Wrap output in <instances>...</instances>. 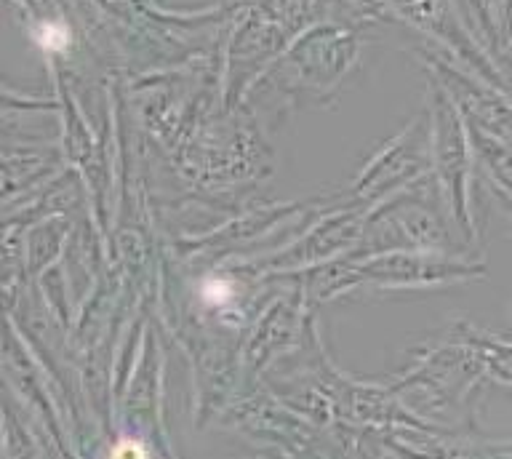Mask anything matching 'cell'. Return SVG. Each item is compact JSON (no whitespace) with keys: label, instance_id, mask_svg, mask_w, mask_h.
<instances>
[{"label":"cell","instance_id":"obj_1","mask_svg":"<svg viewBox=\"0 0 512 459\" xmlns=\"http://www.w3.org/2000/svg\"><path fill=\"white\" fill-rule=\"evenodd\" d=\"M110 459H147V451L139 441L134 438H123V441L112 449V457Z\"/></svg>","mask_w":512,"mask_h":459},{"label":"cell","instance_id":"obj_2","mask_svg":"<svg viewBox=\"0 0 512 459\" xmlns=\"http://www.w3.org/2000/svg\"><path fill=\"white\" fill-rule=\"evenodd\" d=\"M203 294H208V302H216V305H222L224 299L230 297V294L224 291V283H211V289H206Z\"/></svg>","mask_w":512,"mask_h":459}]
</instances>
